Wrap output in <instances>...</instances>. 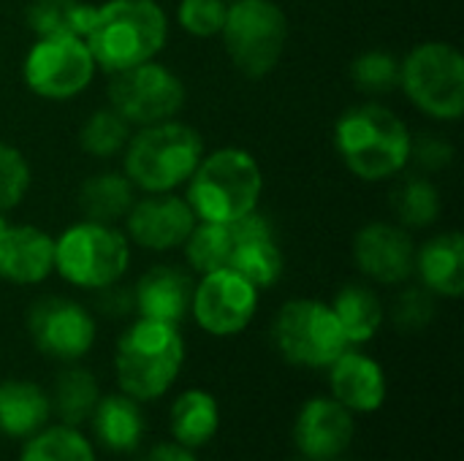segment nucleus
I'll use <instances>...</instances> for the list:
<instances>
[{
  "instance_id": "5701e85b",
  "label": "nucleus",
  "mask_w": 464,
  "mask_h": 461,
  "mask_svg": "<svg viewBox=\"0 0 464 461\" xmlns=\"http://www.w3.org/2000/svg\"><path fill=\"white\" fill-rule=\"evenodd\" d=\"M52 418V397L30 380L0 383V435L27 440Z\"/></svg>"
},
{
  "instance_id": "412c9836",
  "label": "nucleus",
  "mask_w": 464,
  "mask_h": 461,
  "mask_svg": "<svg viewBox=\"0 0 464 461\" xmlns=\"http://www.w3.org/2000/svg\"><path fill=\"white\" fill-rule=\"evenodd\" d=\"M421 285L446 299H459L464 293V236L459 231H446L424 242L416 250V269Z\"/></svg>"
},
{
  "instance_id": "9d476101",
  "label": "nucleus",
  "mask_w": 464,
  "mask_h": 461,
  "mask_svg": "<svg viewBox=\"0 0 464 461\" xmlns=\"http://www.w3.org/2000/svg\"><path fill=\"white\" fill-rule=\"evenodd\" d=\"M106 95H109V106L120 117L141 128L163 120H174L177 111L185 106L182 79L171 68L155 60L111 73Z\"/></svg>"
},
{
  "instance_id": "c756f323",
  "label": "nucleus",
  "mask_w": 464,
  "mask_h": 461,
  "mask_svg": "<svg viewBox=\"0 0 464 461\" xmlns=\"http://www.w3.org/2000/svg\"><path fill=\"white\" fill-rule=\"evenodd\" d=\"M19 461H98L92 443L79 432V427H44L27 437Z\"/></svg>"
},
{
  "instance_id": "393cba45",
  "label": "nucleus",
  "mask_w": 464,
  "mask_h": 461,
  "mask_svg": "<svg viewBox=\"0 0 464 461\" xmlns=\"http://www.w3.org/2000/svg\"><path fill=\"white\" fill-rule=\"evenodd\" d=\"M133 190L136 187L125 174H117V171L95 174V177L84 179V185L79 187V209H82L84 220L114 226L133 206V201H136Z\"/></svg>"
},
{
  "instance_id": "ea45409f",
  "label": "nucleus",
  "mask_w": 464,
  "mask_h": 461,
  "mask_svg": "<svg viewBox=\"0 0 464 461\" xmlns=\"http://www.w3.org/2000/svg\"><path fill=\"white\" fill-rule=\"evenodd\" d=\"M3 226H5V220H3V215H0V231H3Z\"/></svg>"
},
{
  "instance_id": "c9c22d12",
  "label": "nucleus",
  "mask_w": 464,
  "mask_h": 461,
  "mask_svg": "<svg viewBox=\"0 0 464 461\" xmlns=\"http://www.w3.org/2000/svg\"><path fill=\"white\" fill-rule=\"evenodd\" d=\"M432 318H435V293H430L424 285L405 288L392 307V321L402 331H421L432 323Z\"/></svg>"
},
{
  "instance_id": "dca6fc26",
  "label": "nucleus",
  "mask_w": 464,
  "mask_h": 461,
  "mask_svg": "<svg viewBox=\"0 0 464 461\" xmlns=\"http://www.w3.org/2000/svg\"><path fill=\"white\" fill-rule=\"evenodd\" d=\"M125 223H128V236L139 247L166 253L185 245L198 217L182 196L150 193L147 198L133 201V206L125 215Z\"/></svg>"
},
{
  "instance_id": "cd10ccee",
  "label": "nucleus",
  "mask_w": 464,
  "mask_h": 461,
  "mask_svg": "<svg viewBox=\"0 0 464 461\" xmlns=\"http://www.w3.org/2000/svg\"><path fill=\"white\" fill-rule=\"evenodd\" d=\"M101 399V389L92 372L82 367H68L57 375L54 394H52V410L60 416L68 427H82L90 421L95 405Z\"/></svg>"
},
{
  "instance_id": "ddd939ff",
  "label": "nucleus",
  "mask_w": 464,
  "mask_h": 461,
  "mask_svg": "<svg viewBox=\"0 0 464 461\" xmlns=\"http://www.w3.org/2000/svg\"><path fill=\"white\" fill-rule=\"evenodd\" d=\"M33 345L63 364L84 359L95 345V318L87 307L65 296H46L27 312Z\"/></svg>"
},
{
  "instance_id": "e433bc0d",
  "label": "nucleus",
  "mask_w": 464,
  "mask_h": 461,
  "mask_svg": "<svg viewBox=\"0 0 464 461\" xmlns=\"http://www.w3.org/2000/svg\"><path fill=\"white\" fill-rule=\"evenodd\" d=\"M411 160L424 171H443L454 160V147L435 133H424L419 139H411Z\"/></svg>"
},
{
  "instance_id": "c85d7f7f",
  "label": "nucleus",
  "mask_w": 464,
  "mask_h": 461,
  "mask_svg": "<svg viewBox=\"0 0 464 461\" xmlns=\"http://www.w3.org/2000/svg\"><path fill=\"white\" fill-rule=\"evenodd\" d=\"M234 231L228 223H209L198 220L185 239V258L193 272L209 274L218 269H228L231 255H234Z\"/></svg>"
},
{
  "instance_id": "423d86ee",
  "label": "nucleus",
  "mask_w": 464,
  "mask_h": 461,
  "mask_svg": "<svg viewBox=\"0 0 464 461\" xmlns=\"http://www.w3.org/2000/svg\"><path fill=\"white\" fill-rule=\"evenodd\" d=\"M130 264V245L122 231L106 223L82 220L54 239V269L84 291H101L122 280Z\"/></svg>"
},
{
  "instance_id": "f257e3e1",
  "label": "nucleus",
  "mask_w": 464,
  "mask_h": 461,
  "mask_svg": "<svg viewBox=\"0 0 464 461\" xmlns=\"http://www.w3.org/2000/svg\"><path fill=\"white\" fill-rule=\"evenodd\" d=\"M169 19L155 0H109L95 8L84 43L98 68L117 73L160 54Z\"/></svg>"
},
{
  "instance_id": "473e14b6",
  "label": "nucleus",
  "mask_w": 464,
  "mask_h": 461,
  "mask_svg": "<svg viewBox=\"0 0 464 461\" xmlns=\"http://www.w3.org/2000/svg\"><path fill=\"white\" fill-rule=\"evenodd\" d=\"M351 79L362 92L386 95L400 84V60L381 49L364 52L351 62Z\"/></svg>"
},
{
  "instance_id": "6ab92c4d",
  "label": "nucleus",
  "mask_w": 464,
  "mask_h": 461,
  "mask_svg": "<svg viewBox=\"0 0 464 461\" xmlns=\"http://www.w3.org/2000/svg\"><path fill=\"white\" fill-rule=\"evenodd\" d=\"M196 283L188 272L160 264L147 269L133 288V310L139 318L179 326L190 315Z\"/></svg>"
},
{
  "instance_id": "2f4dec72",
  "label": "nucleus",
  "mask_w": 464,
  "mask_h": 461,
  "mask_svg": "<svg viewBox=\"0 0 464 461\" xmlns=\"http://www.w3.org/2000/svg\"><path fill=\"white\" fill-rule=\"evenodd\" d=\"M128 139H130V122L120 117L111 106L92 111L79 130V144L92 158H114L117 152L125 149Z\"/></svg>"
},
{
  "instance_id": "4468645a",
  "label": "nucleus",
  "mask_w": 464,
  "mask_h": 461,
  "mask_svg": "<svg viewBox=\"0 0 464 461\" xmlns=\"http://www.w3.org/2000/svg\"><path fill=\"white\" fill-rule=\"evenodd\" d=\"M353 258L364 277L381 285H400L413 277L416 245L400 223H367L353 239Z\"/></svg>"
},
{
  "instance_id": "aec40b11",
  "label": "nucleus",
  "mask_w": 464,
  "mask_h": 461,
  "mask_svg": "<svg viewBox=\"0 0 464 461\" xmlns=\"http://www.w3.org/2000/svg\"><path fill=\"white\" fill-rule=\"evenodd\" d=\"M54 272V239L35 226H3L0 277L14 285L44 283Z\"/></svg>"
},
{
  "instance_id": "2eb2a0df",
  "label": "nucleus",
  "mask_w": 464,
  "mask_h": 461,
  "mask_svg": "<svg viewBox=\"0 0 464 461\" xmlns=\"http://www.w3.org/2000/svg\"><path fill=\"white\" fill-rule=\"evenodd\" d=\"M356 437V418L334 397H315L302 405L294 421V446L304 461L340 459Z\"/></svg>"
},
{
  "instance_id": "a19ab883",
  "label": "nucleus",
  "mask_w": 464,
  "mask_h": 461,
  "mask_svg": "<svg viewBox=\"0 0 464 461\" xmlns=\"http://www.w3.org/2000/svg\"><path fill=\"white\" fill-rule=\"evenodd\" d=\"M334 461H353V459H343V456H340V459H334Z\"/></svg>"
},
{
  "instance_id": "f3484780",
  "label": "nucleus",
  "mask_w": 464,
  "mask_h": 461,
  "mask_svg": "<svg viewBox=\"0 0 464 461\" xmlns=\"http://www.w3.org/2000/svg\"><path fill=\"white\" fill-rule=\"evenodd\" d=\"M228 226H231L234 242H237L228 269L242 274L258 291L272 288L283 277L285 258H283V250L277 245V236H275L269 217L261 215L258 209H253Z\"/></svg>"
},
{
  "instance_id": "bb28decb",
  "label": "nucleus",
  "mask_w": 464,
  "mask_h": 461,
  "mask_svg": "<svg viewBox=\"0 0 464 461\" xmlns=\"http://www.w3.org/2000/svg\"><path fill=\"white\" fill-rule=\"evenodd\" d=\"M95 16V5L84 0H33L27 27L35 38H84Z\"/></svg>"
},
{
  "instance_id": "f704fd0d",
  "label": "nucleus",
  "mask_w": 464,
  "mask_h": 461,
  "mask_svg": "<svg viewBox=\"0 0 464 461\" xmlns=\"http://www.w3.org/2000/svg\"><path fill=\"white\" fill-rule=\"evenodd\" d=\"M226 11H228L226 0H182L177 8V19L182 30H188L190 35L212 38V35H220Z\"/></svg>"
},
{
  "instance_id": "1a4fd4ad",
  "label": "nucleus",
  "mask_w": 464,
  "mask_h": 461,
  "mask_svg": "<svg viewBox=\"0 0 464 461\" xmlns=\"http://www.w3.org/2000/svg\"><path fill=\"white\" fill-rule=\"evenodd\" d=\"M272 337L280 356L304 370H326L351 348L332 304L318 299L285 302L275 318Z\"/></svg>"
},
{
  "instance_id": "20e7f679",
  "label": "nucleus",
  "mask_w": 464,
  "mask_h": 461,
  "mask_svg": "<svg viewBox=\"0 0 464 461\" xmlns=\"http://www.w3.org/2000/svg\"><path fill=\"white\" fill-rule=\"evenodd\" d=\"M185 201L198 220L234 223L258 209L264 177L258 160L239 147H223L201 158L190 174Z\"/></svg>"
},
{
  "instance_id": "a211bd4d",
  "label": "nucleus",
  "mask_w": 464,
  "mask_h": 461,
  "mask_svg": "<svg viewBox=\"0 0 464 461\" xmlns=\"http://www.w3.org/2000/svg\"><path fill=\"white\" fill-rule=\"evenodd\" d=\"M326 370H329L332 397L353 416H367L383 408L389 391L386 372L372 356L348 348Z\"/></svg>"
},
{
  "instance_id": "b1692460",
  "label": "nucleus",
  "mask_w": 464,
  "mask_h": 461,
  "mask_svg": "<svg viewBox=\"0 0 464 461\" xmlns=\"http://www.w3.org/2000/svg\"><path fill=\"white\" fill-rule=\"evenodd\" d=\"M169 427L174 443L190 451L204 448L220 429V405L209 391L188 389L174 399L169 413Z\"/></svg>"
},
{
  "instance_id": "4be33fe9",
  "label": "nucleus",
  "mask_w": 464,
  "mask_h": 461,
  "mask_svg": "<svg viewBox=\"0 0 464 461\" xmlns=\"http://www.w3.org/2000/svg\"><path fill=\"white\" fill-rule=\"evenodd\" d=\"M144 424L141 402L128 394L101 397L90 416L95 440L111 454H133L144 440Z\"/></svg>"
},
{
  "instance_id": "0eeeda50",
  "label": "nucleus",
  "mask_w": 464,
  "mask_h": 461,
  "mask_svg": "<svg viewBox=\"0 0 464 461\" xmlns=\"http://www.w3.org/2000/svg\"><path fill=\"white\" fill-rule=\"evenodd\" d=\"M400 84L413 106L440 122L464 114V57L454 43L427 41L400 62Z\"/></svg>"
},
{
  "instance_id": "a878e982",
  "label": "nucleus",
  "mask_w": 464,
  "mask_h": 461,
  "mask_svg": "<svg viewBox=\"0 0 464 461\" xmlns=\"http://www.w3.org/2000/svg\"><path fill=\"white\" fill-rule=\"evenodd\" d=\"M332 310H334L351 348L370 342L383 326V304H381L378 293L367 285L353 283V285L340 288L332 302Z\"/></svg>"
},
{
  "instance_id": "f8f14e48",
  "label": "nucleus",
  "mask_w": 464,
  "mask_h": 461,
  "mask_svg": "<svg viewBox=\"0 0 464 461\" xmlns=\"http://www.w3.org/2000/svg\"><path fill=\"white\" fill-rule=\"evenodd\" d=\"M258 312V288L234 269L201 274L193 288L190 315L212 337H234L245 331Z\"/></svg>"
},
{
  "instance_id": "7c9ffc66",
  "label": "nucleus",
  "mask_w": 464,
  "mask_h": 461,
  "mask_svg": "<svg viewBox=\"0 0 464 461\" xmlns=\"http://www.w3.org/2000/svg\"><path fill=\"white\" fill-rule=\"evenodd\" d=\"M392 212L402 228H430L440 217V193L427 177H405L392 193Z\"/></svg>"
},
{
  "instance_id": "f03ea898",
  "label": "nucleus",
  "mask_w": 464,
  "mask_h": 461,
  "mask_svg": "<svg viewBox=\"0 0 464 461\" xmlns=\"http://www.w3.org/2000/svg\"><path fill=\"white\" fill-rule=\"evenodd\" d=\"M408 125L381 103L348 109L334 125V144L351 174L364 182H381L411 163Z\"/></svg>"
},
{
  "instance_id": "39448f33",
  "label": "nucleus",
  "mask_w": 464,
  "mask_h": 461,
  "mask_svg": "<svg viewBox=\"0 0 464 461\" xmlns=\"http://www.w3.org/2000/svg\"><path fill=\"white\" fill-rule=\"evenodd\" d=\"M204 158V139L196 128L163 120L144 125L125 144V177L144 193H171L190 179Z\"/></svg>"
},
{
  "instance_id": "6e6552de",
  "label": "nucleus",
  "mask_w": 464,
  "mask_h": 461,
  "mask_svg": "<svg viewBox=\"0 0 464 461\" xmlns=\"http://www.w3.org/2000/svg\"><path fill=\"white\" fill-rule=\"evenodd\" d=\"M220 35L239 73L247 79H264L283 57L288 16L275 0H234L228 3Z\"/></svg>"
},
{
  "instance_id": "72a5a7b5",
  "label": "nucleus",
  "mask_w": 464,
  "mask_h": 461,
  "mask_svg": "<svg viewBox=\"0 0 464 461\" xmlns=\"http://www.w3.org/2000/svg\"><path fill=\"white\" fill-rule=\"evenodd\" d=\"M27 190H30V166L24 155L16 147L0 141V215L19 206Z\"/></svg>"
},
{
  "instance_id": "4c0bfd02",
  "label": "nucleus",
  "mask_w": 464,
  "mask_h": 461,
  "mask_svg": "<svg viewBox=\"0 0 464 461\" xmlns=\"http://www.w3.org/2000/svg\"><path fill=\"white\" fill-rule=\"evenodd\" d=\"M101 310H103L109 318H122V315H128V312L133 310V291H125V288H120L117 283L101 288Z\"/></svg>"
},
{
  "instance_id": "7ed1b4c3",
  "label": "nucleus",
  "mask_w": 464,
  "mask_h": 461,
  "mask_svg": "<svg viewBox=\"0 0 464 461\" xmlns=\"http://www.w3.org/2000/svg\"><path fill=\"white\" fill-rule=\"evenodd\" d=\"M185 364V342L179 326L139 318L130 323L114 351V372L120 391L136 402L160 399Z\"/></svg>"
},
{
  "instance_id": "58836bf2",
  "label": "nucleus",
  "mask_w": 464,
  "mask_h": 461,
  "mask_svg": "<svg viewBox=\"0 0 464 461\" xmlns=\"http://www.w3.org/2000/svg\"><path fill=\"white\" fill-rule=\"evenodd\" d=\"M139 461H198L196 454L179 443H160V446H152L144 456Z\"/></svg>"
},
{
  "instance_id": "9b49d317",
  "label": "nucleus",
  "mask_w": 464,
  "mask_h": 461,
  "mask_svg": "<svg viewBox=\"0 0 464 461\" xmlns=\"http://www.w3.org/2000/svg\"><path fill=\"white\" fill-rule=\"evenodd\" d=\"M24 84L46 101H68L84 92L95 76V60L84 38H38L22 65Z\"/></svg>"
}]
</instances>
